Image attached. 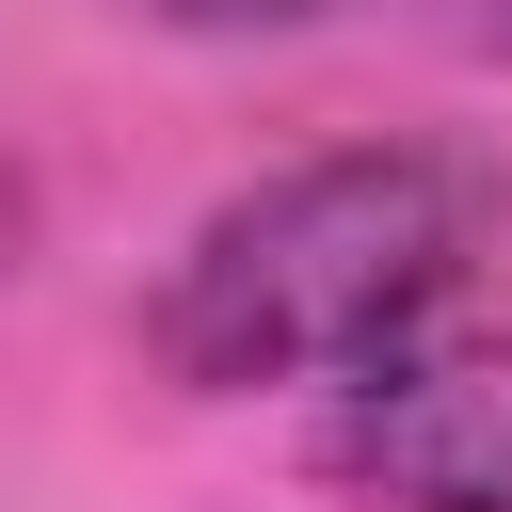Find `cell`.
Listing matches in <instances>:
<instances>
[{
  "instance_id": "obj_1",
  "label": "cell",
  "mask_w": 512,
  "mask_h": 512,
  "mask_svg": "<svg viewBox=\"0 0 512 512\" xmlns=\"http://www.w3.org/2000/svg\"><path fill=\"white\" fill-rule=\"evenodd\" d=\"M480 256H496V176L464 144H336V160H288L256 192H224L176 240V272L144 304V352L208 400L352 384L368 352L432 336Z\"/></svg>"
},
{
  "instance_id": "obj_2",
  "label": "cell",
  "mask_w": 512,
  "mask_h": 512,
  "mask_svg": "<svg viewBox=\"0 0 512 512\" xmlns=\"http://www.w3.org/2000/svg\"><path fill=\"white\" fill-rule=\"evenodd\" d=\"M336 480L384 512H512V336L480 352H368L336 400Z\"/></svg>"
},
{
  "instance_id": "obj_4",
  "label": "cell",
  "mask_w": 512,
  "mask_h": 512,
  "mask_svg": "<svg viewBox=\"0 0 512 512\" xmlns=\"http://www.w3.org/2000/svg\"><path fill=\"white\" fill-rule=\"evenodd\" d=\"M464 32H480V48H512V0H464Z\"/></svg>"
},
{
  "instance_id": "obj_3",
  "label": "cell",
  "mask_w": 512,
  "mask_h": 512,
  "mask_svg": "<svg viewBox=\"0 0 512 512\" xmlns=\"http://www.w3.org/2000/svg\"><path fill=\"white\" fill-rule=\"evenodd\" d=\"M144 16H176V32H288V16H336V0H144Z\"/></svg>"
}]
</instances>
